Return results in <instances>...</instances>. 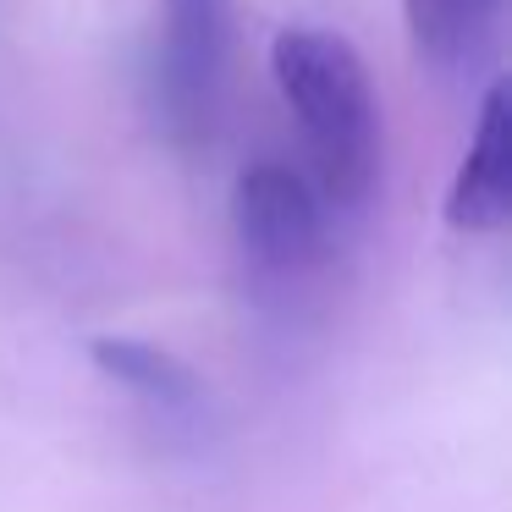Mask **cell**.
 <instances>
[{
  "label": "cell",
  "instance_id": "1",
  "mask_svg": "<svg viewBox=\"0 0 512 512\" xmlns=\"http://www.w3.org/2000/svg\"><path fill=\"white\" fill-rule=\"evenodd\" d=\"M270 78L303 127L314 193L336 210H358L380 177V105L364 56L331 28H281Z\"/></svg>",
  "mask_w": 512,
  "mask_h": 512
},
{
  "label": "cell",
  "instance_id": "4",
  "mask_svg": "<svg viewBox=\"0 0 512 512\" xmlns=\"http://www.w3.org/2000/svg\"><path fill=\"white\" fill-rule=\"evenodd\" d=\"M512 215V116L507 83H490L479 100L474 144L446 188V226L452 232H501Z\"/></svg>",
  "mask_w": 512,
  "mask_h": 512
},
{
  "label": "cell",
  "instance_id": "6",
  "mask_svg": "<svg viewBox=\"0 0 512 512\" xmlns=\"http://www.w3.org/2000/svg\"><path fill=\"white\" fill-rule=\"evenodd\" d=\"M496 12L501 0H402L408 39L419 50V61H430V67L468 61L496 28Z\"/></svg>",
  "mask_w": 512,
  "mask_h": 512
},
{
  "label": "cell",
  "instance_id": "5",
  "mask_svg": "<svg viewBox=\"0 0 512 512\" xmlns=\"http://www.w3.org/2000/svg\"><path fill=\"white\" fill-rule=\"evenodd\" d=\"M89 358L105 380L127 386L144 402H160V408H199L204 402V380L177 353H166L155 342H138V336H94Z\"/></svg>",
  "mask_w": 512,
  "mask_h": 512
},
{
  "label": "cell",
  "instance_id": "2",
  "mask_svg": "<svg viewBox=\"0 0 512 512\" xmlns=\"http://www.w3.org/2000/svg\"><path fill=\"white\" fill-rule=\"evenodd\" d=\"M226 39H232V0H166L160 105L177 138L210 133L226 72Z\"/></svg>",
  "mask_w": 512,
  "mask_h": 512
},
{
  "label": "cell",
  "instance_id": "3",
  "mask_svg": "<svg viewBox=\"0 0 512 512\" xmlns=\"http://www.w3.org/2000/svg\"><path fill=\"white\" fill-rule=\"evenodd\" d=\"M232 221L243 248L270 270H303L325 243V199L292 166H248L232 193Z\"/></svg>",
  "mask_w": 512,
  "mask_h": 512
}]
</instances>
